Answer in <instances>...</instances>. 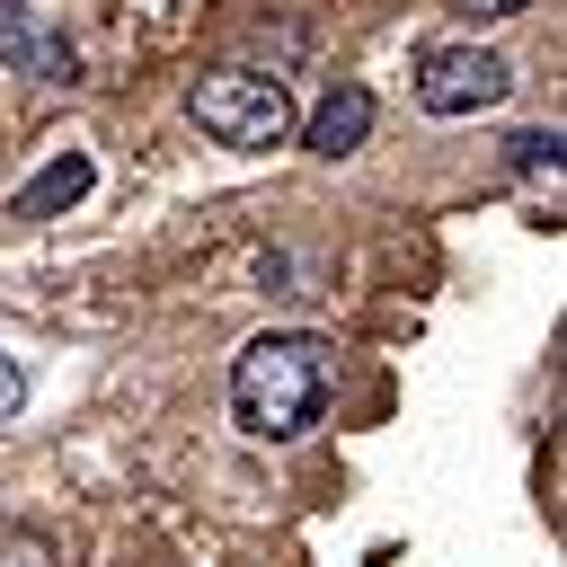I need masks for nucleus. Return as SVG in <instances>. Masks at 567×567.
Returning <instances> with one entry per match:
<instances>
[{"label": "nucleus", "mask_w": 567, "mask_h": 567, "mask_svg": "<svg viewBox=\"0 0 567 567\" xmlns=\"http://www.w3.org/2000/svg\"><path fill=\"white\" fill-rule=\"evenodd\" d=\"M319 408H328V346L319 337L275 328V337L239 346V363H230V416H239V434L292 443V434L319 425Z\"/></svg>", "instance_id": "nucleus-1"}, {"label": "nucleus", "mask_w": 567, "mask_h": 567, "mask_svg": "<svg viewBox=\"0 0 567 567\" xmlns=\"http://www.w3.org/2000/svg\"><path fill=\"white\" fill-rule=\"evenodd\" d=\"M186 115H195L213 142H230V151H275V142L292 133L284 80H275V71H248V62L195 71V80H186Z\"/></svg>", "instance_id": "nucleus-2"}, {"label": "nucleus", "mask_w": 567, "mask_h": 567, "mask_svg": "<svg viewBox=\"0 0 567 567\" xmlns=\"http://www.w3.org/2000/svg\"><path fill=\"white\" fill-rule=\"evenodd\" d=\"M505 89H514V62L487 44H425L416 53V106L425 115H487V106H505Z\"/></svg>", "instance_id": "nucleus-3"}, {"label": "nucleus", "mask_w": 567, "mask_h": 567, "mask_svg": "<svg viewBox=\"0 0 567 567\" xmlns=\"http://www.w3.org/2000/svg\"><path fill=\"white\" fill-rule=\"evenodd\" d=\"M0 62H9V71H27V80H53V89H71V80H80V53L44 27V9H35V0H0Z\"/></svg>", "instance_id": "nucleus-4"}, {"label": "nucleus", "mask_w": 567, "mask_h": 567, "mask_svg": "<svg viewBox=\"0 0 567 567\" xmlns=\"http://www.w3.org/2000/svg\"><path fill=\"white\" fill-rule=\"evenodd\" d=\"M363 133H372V89H363V80H337V89L310 106V151H319V159H346V151H363Z\"/></svg>", "instance_id": "nucleus-5"}, {"label": "nucleus", "mask_w": 567, "mask_h": 567, "mask_svg": "<svg viewBox=\"0 0 567 567\" xmlns=\"http://www.w3.org/2000/svg\"><path fill=\"white\" fill-rule=\"evenodd\" d=\"M89 186H97V168H89L80 151H62V159H44V168L18 186V204H9V213H27V221H53V213H71Z\"/></svg>", "instance_id": "nucleus-6"}, {"label": "nucleus", "mask_w": 567, "mask_h": 567, "mask_svg": "<svg viewBox=\"0 0 567 567\" xmlns=\"http://www.w3.org/2000/svg\"><path fill=\"white\" fill-rule=\"evenodd\" d=\"M514 168H523V177H549V186H558V168H567L558 133H514Z\"/></svg>", "instance_id": "nucleus-7"}, {"label": "nucleus", "mask_w": 567, "mask_h": 567, "mask_svg": "<svg viewBox=\"0 0 567 567\" xmlns=\"http://www.w3.org/2000/svg\"><path fill=\"white\" fill-rule=\"evenodd\" d=\"M0 567H62V558H53V540H44L35 523H9V532H0Z\"/></svg>", "instance_id": "nucleus-8"}, {"label": "nucleus", "mask_w": 567, "mask_h": 567, "mask_svg": "<svg viewBox=\"0 0 567 567\" xmlns=\"http://www.w3.org/2000/svg\"><path fill=\"white\" fill-rule=\"evenodd\" d=\"M27 408V372H18V354H0V416H18Z\"/></svg>", "instance_id": "nucleus-9"}, {"label": "nucleus", "mask_w": 567, "mask_h": 567, "mask_svg": "<svg viewBox=\"0 0 567 567\" xmlns=\"http://www.w3.org/2000/svg\"><path fill=\"white\" fill-rule=\"evenodd\" d=\"M461 9H478V18H514V9H532V0H461Z\"/></svg>", "instance_id": "nucleus-10"}]
</instances>
